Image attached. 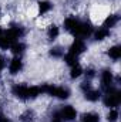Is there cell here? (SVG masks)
<instances>
[{
    "label": "cell",
    "instance_id": "6da1fadb",
    "mask_svg": "<svg viewBox=\"0 0 121 122\" xmlns=\"http://www.w3.org/2000/svg\"><path fill=\"white\" fill-rule=\"evenodd\" d=\"M11 95L17 99L22 101H29V99H36L41 95L40 85H27L23 82H16L11 85Z\"/></svg>",
    "mask_w": 121,
    "mask_h": 122
},
{
    "label": "cell",
    "instance_id": "7a4b0ae2",
    "mask_svg": "<svg viewBox=\"0 0 121 122\" xmlns=\"http://www.w3.org/2000/svg\"><path fill=\"white\" fill-rule=\"evenodd\" d=\"M24 27L20 24H11L6 31H3L1 36V41H0V48L1 50H9L11 47V44H14L16 41H19L23 36H24Z\"/></svg>",
    "mask_w": 121,
    "mask_h": 122
},
{
    "label": "cell",
    "instance_id": "3957f363",
    "mask_svg": "<svg viewBox=\"0 0 121 122\" xmlns=\"http://www.w3.org/2000/svg\"><path fill=\"white\" fill-rule=\"evenodd\" d=\"M40 91L44 95H50L53 98H57V99H68L70 95H71V91L64 87V85H53V84H41L40 85Z\"/></svg>",
    "mask_w": 121,
    "mask_h": 122
},
{
    "label": "cell",
    "instance_id": "277c9868",
    "mask_svg": "<svg viewBox=\"0 0 121 122\" xmlns=\"http://www.w3.org/2000/svg\"><path fill=\"white\" fill-rule=\"evenodd\" d=\"M103 104L105 108H118L121 104V91L116 87H111L105 91V95L103 97Z\"/></svg>",
    "mask_w": 121,
    "mask_h": 122
},
{
    "label": "cell",
    "instance_id": "5b68a950",
    "mask_svg": "<svg viewBox=\"0 0 121 122\" xmlns=\"http://www.w3.org/2000/svg\"><path fill=\"white\" fill-rule=\"evenodd\" d=\"M93 31H94V27H93V24H91L90 20H80V23H78L77 29L74 30V33H73L71 36H73L74 38L86 40V38L91 37Z\"/></svg>",
    "mask_w": 121,
    "mask_h": 122
},
{
    "label": "cell",
    "instance_id": "8992f818",
    "mask_svg": "<svg viewBox=\"0 0 121 122\" xmlns=\"http://www.w3.org/2000/svg\"><path fill=\"white\" fill-rule=\"evenodd\" d=\"M100 84H101V88L104 91L114 87V72L111 68H104L100 72Z\"/></svg>",
    "mask_w": 121,
    "mask_h": 122
},
{
    "label": "cell",
    "instance_id": "52a82bcc",
    "mask_svg": "<svg viewBox=\"0 0 121 122\" xmlns=\"http://www.w3.org/2000/svg\"><path fill=\"white\" fill-rule=\"evenodd\" d=\"M59 111V114H60V117L63 118V121L64 122H73L76 121V118H77V109L73 107V105H63L60 109H57Z\"/></svg>",
    "mask_w": 121,
    "mask_h": 122
},
{
    "label": "cell",
    "instance_id": "ba28073f",
    "mask_svg": "<svg viewBox=\"0 0 121 122\" xmlns=\"http://www.w3.org/2000/svg\"><path fill=\"white\" fill-rule=\"evenodd\" d=\"M86 51H87V44H86V41L81 40V38H74L73 43H71L70 47H68V53H70V54H74V56H77V57H80V56L84 54Z\"/></svg>",
    "mask_w": 121,
    "mask_h": 122
},
{
    "label": "cell",
    "instance_id": "9c48e42d",
    "mask_svg": "<svg viewBox=\"0 0 121 122\" xmlns=\"http://www.w3.org/2000/svg\"><path fill=\"white\" fill-rule=\"evenodd\" d=\"M24 68V62L22 60V57H13L11 60L9 61L7 64V70H9V74L10 75H17L23 71Z\"/></svg>",
    "mask_w": 121,
    "mask_h": 122
},
{
    "label": "cell",
    "instance_id": "30bf717a",
    "mask_svg": "<svg viewBox=\"0 0 121 122\" xmlns=\"http://www.w3.org/2000/svg\"><path fill=\"white\" fill-rule=\"evenodd\" d=\"M80 17H77V16H74V14H71V16H67L66 19H64V21H63V27H64V30L68 31L70 34H73L74 30L77 29V26H78V23H80Z\"/></svg>",
    "mask_w": 121,
    "mask_h": 122
},
{
    "label": "cell",
    "instance_id": "8fae6325",
    "mask_svg": "<svg viewBox=\"0 0 121 122\" xmlns=\"http://www.w3.org/2000/svg\"><path fill=\"white\" fill-rule=\"evenodd\" d=\"M91 36H93V38H94L95 41L103 43V41H105L107 38H110L111 30H108V29H105V27H98V29H95V30L93 31Z\"/></svg>",
    "mask_w": 121,
    "mask_h": 122
},
{
    "label": "cell",
    "instance_id": "7c38bea8",
    "mask_svg": "<svg viewBox=\"0 0 121 122\" xmlns=\"http://www.w3.org/2000/svg\"><path fill=\"white\" fill-rule=\"evenodd\" d=\"M118 23H120V16H118L117 13H110V14L105 16V19H104V21H103V27L111 30V29L117 27Z\"/></svg>",
    "mask_w": 121,
    "mask_h": 122
},
{
    "label": "cell",
    "instance_id": "4fadbf2b",
    "mask_svg": "<svg viewBox=\"0 0 121 122\" xmlns=\"http://www.w3.org/2000/svg\"><path fill=\"white\" fill-rule=\"evenodd\" d=\"M53 3L50 0H38L37 3V13L38 16H44V14H49L51 10H53Z\"/></svg>",
    "mask_w": 121,
    "mask_h": 122
},
{
    "label": "cell",
    "instance_id": "5bb4252c",
    "mask_svg": "<svg viewBox=\"0 0 121 122\" xmlns=\"http://www.w3.org/2000/svg\"><path fill=\"white\" fill-rule=\"evenodd\" d=\"M26 48H27V46H26L23 41H20V40H19V41H16L14 44H11V47H10L9 50L13 53V56H14V57H22V54L26 51Z\"/></svg>",
    "mask_w": 121,
    "mask_h": 122
},
{
    "label": "cell",
    "instance_id": "9a60e30c",
    "mask_svg": "<svg viewBox=\"0 0 121 122\" xmlns=\"http://www.w3.org/2000/svg\"><path fill=\"white\" fill-rule=\"evenodd\" d=\"M46 34H47V40H49V41H56V40L59 38V36H60V27L53 23V24H50V26L47 27Z\"/></svg>",
    "mask_w": 121,
    "mask_h": 122
},
{
    "label": "cell",
    "instance_id": "2e32d148",
    "mask_svg": "<svg viewBox=\"0 0 121 122\" xmlns=\"http://www.w3.org/2000/svg\"><path fill=\"white\" fill-rule=\"evenodd\" d=\"M107 56L114 61V62H117V61L121 58V46H120V44L111 46V47L107 50Z\"/></svg>",
    "mask_w": 121,
    "mask_h": 122
},
{
    "label": "cell",
    "instance_id": "e0dca14e",
    "mask_svg": "<svg viewBox=\"0 0 121 122\" xmlns=\"http://www.w3.org/2000/svg\"><path fill=\"white\" fill-rule=\"evenodd\" d=\"M84 99L88 101V102H97V101L101 99V91L91 88V90H88L87 92H84Z\"/></svg>",
    "mask_w": 121,
    "mask_h": 122
},
{
    "label": "cell",
    "instance_id": "ac0fdd59",
    "mask_svg": "<svg viewBox=\"0 0 121 122\" xmlns=\"http://www.w3.org/2000/svg\"><path fill=\"white\" fill-rule=\"evenodd\" d=\"M100 114L97 112H86L81 115L80 118V122H100Z\"/></svg>",
    "mask_w": 121,
    "mask_h": 122
},
{
    "label": "cell",
    "instance_id": "d6986e66",
    "mask_svg": "<svg viewBox=\"0 0 121 122\" xmlns=\"http://www.w3.org/2000/svg\"><path fill=\"white\" fill-rule=\"evenodd\" d=\"M78 58H80V57H77V56H74V54H70V53H67V54L63 56V61H64V64H67L68 67H74V65L80 64V62H78V61H80Z\"/></svg>",
    "mask_w": 121,
    "mask_h": 122
},
{
    "label": "cell",
    "instance_id": "ffe728a7",
    "mask_svg": "<svg viewBox=\"0 0 121 122\" xmlns=\"http://www.w3.org/2000/svg\"><path fill=\"white\" fill-rule=\"evenodd\" d=\"M64 54L66 53H64V48L61 46H54V47H51L49 50V56L53 57V58H63Z\"/></svg>",
    "mask_w": 121,
    "mask_h": 122
},
{
    "label": "cell",
    "instance_id": "44dd1931",
    "mask_svg": "<svg viewBox=\"0 0 121 122\" xmlns=\"http://www.w3.org/2000/svg\"><path fill=\"white\" fill-rule=\"evenodd\" d=\"M83 72H84V70H83V67H81L80 64H77V65H74V67H70V78H71V80L80 78V77L83 75Z\"/></svg>",
    "mask_w": 121,
    "mask_h": 122
},
{
    "label": "cell",
    "instance_id": "7402d4cb",
    "mask_svg": "<svg viewBox=\"0 0 121 122\" xmlns=\"http://www.w3.org/2000/svg\"><path fill=\"white\" fill-rule=\"evenodd\" d=\"M118 117H120V112L117 108H111L107 114V121L108 122H117L118 121Z\"/></svg>",
    "mask_w": 121,
    "mask_h": 122
},
{
    "label": "cell",
    "instance_id": "603a6c76",
    "mask_svg": "<svg viewBox=\"0 0 121 122\" xmlns=\"http://www.w3.org/2000/svg\"><path fill=\"white\" fill-rule=\"evenodd\" d=\"M20 119H22L23 122H33V119H34V112L30 111V109H27L24 114H22Z\"/></svg>",
    "mask_w": 121,
    "mask_h": 122
},
{
    "label": "cell",
    "instance_id": "cb8c5ba5",
    "mask_svg": "<svg viewBox=\"0 0 121 122\" xmlns=\"http://www.w3.org/2000/svg\"><path fill=\"white\" fill-rule=\"evenodd\" d=\"M83 75H86V80L91 81V80H93V78L97 75V71H95V68H93V67H88L87 70H84Z\"/></svg>",
    "mask_w": 121,
    "mask_h": 122
},
{
    "label": "cell",
    "instance_id": "d4e9b609",
    "mask_svg": "<svg viewBox=\"0 0 121 122\" xmlns=\"http://www.w3.org/2000/svg\"><path fill=\"white\" fill-rule=\"evenodd\" d=\"M93 88V84H91V81H88V80H86V81H83L81 84H80V91L83 92H87L88 90H91Z\"/></svg>",
    "mask_w": 121,
    "mask_h": 122
},
{
    "label": "cell",
    "instance_id": "484cf974",
    "mask_svg": "<svg viewBox=\"0 0 121 122\" xmlns=\"http://www.w3.org/2000/svg\"><path fill=\"white\" fill-rule=\"evenodd\" d=\"M50 122H64V121H63V118L60 117V114H59V111H57V109L51 112V115H50Z\"/></svg>",
    "mask_w": 121,
    "mask_h": 122
},
{
    "label": "cell",
    "instance_id": "4316f807",
    "mask_svg": "<svg viewBox=\"0 0 121 122\" xmlns=\"http://www.w3.org/2000/svg\"><path fill=\"white\" fill-rule=\"evenodd\" d=\"M6 67H7V58L3 54H0V72H3Z\"/></svg>",
    "mask_w": 121,
    "mask_h": 122
},
{
    "label": "cell",
    "instance_id": "83f0119b",
    "mask_svg": "<svg viewBox=\"0 0 121 122\" xmlns=\"http://www.w3.org/2000/svg\"><path fill=\"white\" fill-rule=\"evenodd\" d=\"M0 122H11V121H10V118H7L4 114L0 112Z\"/></svg>",
    "mask_w": 121,
    "mask_h": 122
},
{
    "label": "cell",
    "instance_id": "f1b7e54d",
    "mask_svg": "<svg viewBox=\"0 0 121 122\" xmlns=\"http://www.w3.org/2000/svg\"><path fill=\"white\" fill-rule=\"evenodd\" d=\"M3 31H4V30H3V29L0 27V41H1V36H3Z\"/></svg>",
    "mask_w": 121,
    "mask_h": 122
},
{
    "label": "cell",
    "instance_id": "f546056e",
    "mask_svg": "<svg viewBox=\"0 0 121 122\" xmlns=\"http://www.w3.org/2000/svg\"><path fill=\"white\" fill-rule=\"evenodd\" d=\"M0 16H1V7H0Z\"/></svg>",
    "mask_w": 121,
    "mask_h": 122
}]
</instances>
